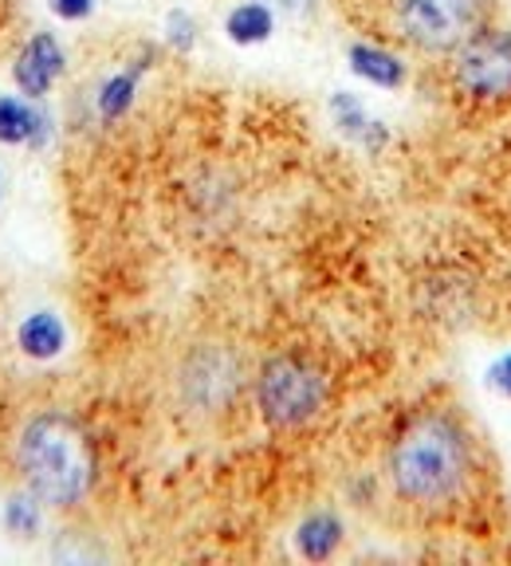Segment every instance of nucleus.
I'll return each instance as SVG.
<instances>
[{
	"label": "nucleus",
	"mask_w": 511,
	"mask_h": 566,
	"mask_svg": "<svg viewBox=\"0 0 511 566\" xmlns=\"http://www.w3.org/2000/svg\"><path fill=\"white\" fill-rule=\"evenodd\" d=\"M386 476L394 495L409 507L432 512L457 504L472 480V444L457 417L441 409L414 417L389 449Z\"/></svg>",
	"instance_id": "f257e3e1"
},
{
	"label": "nucleus",
	"mask_w": 511,
	"mask_h": 566,
	"mask_svg": "<svg viewBox=\"0 0 511 566\" xmlns=\"http://www.w3.org/2000/svg\"><path fill=\"white\" fill-rule=\"evenodd\" d=\"M17 464L24 488L48 507L83 504L95 480L91 444L67 413H35L17 437Z\"/></svg>",
	"instance_id": "f03ea898"
},
{
	"label": "nucleus",
	"mask_w": 511,
	"mask_h": 566,
	"mask_svg": "<svg viewBox=\"0 0 511 566\" xmlns=\"http://www.w3.org/2000/svg\"><path fill=\"white\" fill-rule=\"evenodd\" d=\"M378 28L421 55H452L488 24L492 0H371Z\"/></svg>",
	"instance_id": "7ed1b4c3"
},
{
	"label": "nucleus",
	"mask_w": 511,
	"mask_h": 566,
	"mask_svg": "<svg viewBox=\"0 0 511 566\" xmlns=\"http://www.w3.org/2000/svg\"><path fill=\"white\" fill-rule=\"evenodd\" d=\"M255 406L272 429H303L326 406V374L300 354H275L255 374Z\"/></svg>",
	"instance_id": "20e7f679"
},
{
	"label": "nucleus",
	"mask_w": 511,
	"mask_h": 566,
	"mask_svg": "<svg viewBox=\"0 0 511 566\" xmlns=\"http://www.w3.org/2000/svg\"><path fill=\"white\" fill-rule=\"evenodd\" d=\"M449 83L472 106L511 103V28L484 24L449 55Z\"/></svg>",
	"instance_id": "39448f33"
},
{
	"label": "nucleus",
	"mask_w": 511,
	"mask_h": 566,
	"mask_svg": "<svg viewBox=\"0 0 511 566\" xmlns=\"http://www.w3.org/2000/svg\"><path fill=\"white\" fill-rule=\"evenodd\" d=\"M67 71V52H63L60 35L55 32H32L20 44L17 60H12V83L24 98L44 103L52 95V87L63 80Z\"/></svg>",
	"instance_id": "423d86ee"
},
{
	"label": "nucleus",
	"mask_w": 511,
	"mask_h": 566,
	"mask_svg": "<svg viewBox=\"0 0 511 566\" xmlns=\"http://www.w3.org/2000/svg\"><path fill=\"white\" fill-rule=\"evenodd\" d=\"M52 138V115L44 103L24 95H0V146L44 150Z\"/></svg>",
	"instance_id": "0eeeda50"
},
{
	"label": "nucleus",
	"mask_w": 511,
	"mask_h": 566,
	"mask_svg": "<svg viewBox=\"0 0 511 566\" xmlns=\"http://www.w3.org/2000/svg\"><path fill=\"white\" fill-rule=\"evenodd\" d=\"M346 63L358 80H366L371 87L382 91H397L406 83V60L397 52H389L386 44H374V40H354L346 48Z\"/></svg>",
	"instance_id": "6e6552de"
},
{
	"label": "nucleus",
	"mask_w": 511,
	"mask_h": 566,
	"mask_svg": "<svg viewBox=\"0 0 511 566\" xmlns=\"http://www.w3.org/2000/svg\"><path fill=\"white\" fill-rule=\"evenodd\" d=\"M17 346L32 363H55L67 350V323L55 311H32V315L20 318Z\"/></svg>",
	"instance_id": "1a4fd4ad"
},
{
	"label": "nucleus",
	"mask_w": 511,
	"mask_h": 566,
	"mask_svg": "<svg viewBox=\"0 0 511 566\" xmlns=\"http://www.w3.org/2000/svg\"><path fill=\"white\" fill-rule=\"evenodd\" d=\"M146 67H150V60H134V63H126V67L111 71V75L98 83V91H95L98 123H118V118L131 115V106H134V98H138V83H142V75H146Z\"/></svg>",
	"instance_id": "9d476101"
},
{
	"label": "nucleus",
	"mask_w": 511,
	"mask_h": 566,
	"mask_svg": "<svg viewBox=\"0 0 511 566\" xmlns=\"http://www.w3.org/2000/svg\"><path fill=\"white\" fill-rule=\"evenodd\" d=\"M186 389H194V398L201 406H221V401H229V394H237V363L217 350L201 354L189 370Z\"/></svg>",
	"instance_id": "9b49d317"
},
{
	"label": "nucleus",
	"mask_w": 511,
	"mask_h": 566,
	"mask_svg": "<svg viewBox=\"0 0 511 566\" xmlns=\"http://www.w3.org/2000/svg\"><path fill=\"white\" fill-rule=\"evenodd\" d=\"M225 35L237 48L268 44L275 35V9L268 0H240L237 9H229V17H225Z\"/></svg>",
	"instance_id": "f8f14e48"
},
{
	"label": "nucleus",
	"mask_w": 511,
	"mask_h": 566,
	"mask_svg": "<svg viewBox=\"0 0 511 566\" xmlns=\"http://www.w3.org/2000/svg\"><path fill=\"white\" fill-rule=\"evenodd\" d=\"M343 547V520L335 512H311L295 527V551H300L307 563H326Z\"/></svg>",
	"instance_id": "ddd939ff"
},
{
	"label": "nucleus",
	"mask_w": 511,
	"mask_h": 566,
	"mask_svg": "<svg viewBox=\"0 0 511 566\" xmlns=\"http://www.w3.org/2000/svg\"><path fill=\"white\" fill-rule=\"evenodd\" d=\"M0 520H4V527L12 531V535H20V539H32V535H40V523H44V507H40V495L35 492H17L4 500V512H0Z\"/></svg>",
	"instance_id": "4468645a"
},
{
	"label": "nucleus",
	"mask_w": 511,
	"mask_h": 566,
	"mask_svg": "<svg viewBox=\"0 0 511 566\" xmlns=\"http://www.w3.org/2000/svg\"><path fill=\"white\" fill-rule=\"evenodd\" d=\"M331 118H335L338 130L354 142H362V134L371 130V115H366L362 98L351 95V91H335V95H331Z\"/></svg>",
	"instance_id": "2eb2a0df"
},
{
	"label": "nucleus",
	"mask_w": 511,
	"mask_h": 566,
	"mask_svg": "<svg viewBox=\"0 0 511 566\" xmlns=\"http://www.w3.org/2000/svg\"><path fill=\"white\" fill-rule=\"evenodd\" d=\"M166 44L174 52L189 55L197 48V20L186 9H169L166 12Z\"/></svg>",
	"instance_id": "dca6fc26"
},
{
	"label": "nucleus",
	"mask_w": 511,
	"mask_h": 566,
	"mask_svg": "<svg viewBox=\"0 0 511 566\" xmlns=\"http://www.w3.org/2000/svg\"><path fill=\"white\" fill-rule=\"evenodd\" d=\"M95 4L98 0H48L52 17L63 20V24H83V20H91L95 17Z\"/></svg>",
	"instance_id": "f3484780"
},
{
	"label": "nucleus",
	"mask_w": 511,
	"mask_h": 566,
	"mask_svg": "<svg viewBox=\"0 0 511 566\" xmlns=\"http://www.w3.org/2000/svg\"><path fill=\"white\" fill-rule=\"evenodd\" d=\"M488 386L500 389L503 398H511V350L500 354V358L492 363V370H488Z\"/></svg>",
	"instance_id": "a211bd4d"
},
{
	"label": "nucleus",
	"mask_w": 511,
	"mask_h": 566,
	"mask_svg": "<svg viewBox=\"0 0 511 566\" xmlns=\"http://www.w3.org/2000/svg\"><path fill=\"white\" fill-rule=\"evenodd\" d=\"M275 12H283V17H311L315 12L319 0H268Z\"/></svg>",
	"instance_id": "6ab92c4d"
}]
</instances>
